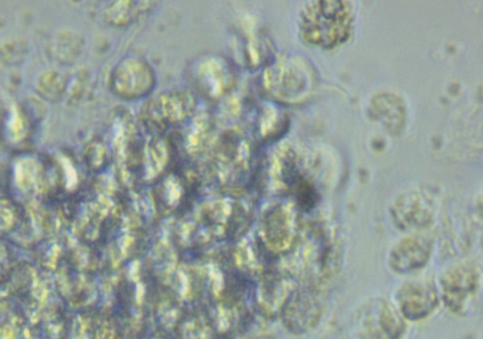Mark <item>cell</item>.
Instances as JSON below:
<instances>
[{"mask_svg":"<svg viewBox=\"0 0 483 339\" xmlns=\"http://www.w3.org/2000/svg\"><path fill=\"white\" fill-rule=\"evenodd\" d=\"M358 339H399L405 323L394 305L375 299L362 306L355 317Z\"/></svg>","mask_w":483,"mask_h":339,"instance_id":"6da1fadb","label":"cell"},{"mask_svg":"<svg viewBox=\"0 0 483 339\" xmlns=\"http://www.w3.org/2000/svg\"><path fill=\"white\" fill-rule=\"evenodd\" d=\"M189 75L192 85L209 99H219L235 85V69L231 63L216 54L202 55L192 62Z\"/></svg>","mask_w":483,"mask_h":339,"instance_id":"7a4b0ae2","label":"cell"},{"mask_svg":"<svg viewBox=\"0 0 483 339\" xmlns=\"http://www.w3.org/2000/svg\"><path fill=\"white\" fill-rule=\"evenodd\" d=\"M156 75L152 67L138 58H127L113 70L110 86L113 93L125 100H139L153 92Z\"/></svg>","mask_w":483,"mask_h":339,"instance_id":"3957f363","label":"cell"},{"mask_svg":"<svg viewBox=\"0 0 483 339\" xmlns=\"http://www.w3.org/2000/svg\"><path fill=\"white\" fill-rule=\"evenodd\" d=\"M325 305L323 295L313 287L294 291L284 309L286 327L296 334L310 331L319 322Z\"/></svg>","mask_w":483,"mask_h":339,"instance_id":"277c9868","label":"cell"},{"mask_svg":"<svg viewBox=\"0 0 483 339\" xmlns=\"http://www.w3.org/2000/svg\"><path fill=\"white\" fill-rule=\"evenodd\" d=\"M196 107L194 97L187 91L174 90L157 95L147 106V121L157 128L184 122Z\"/></svg>","mask_w":483,"mask_h":339,"instance_id":"5b68a950","label":"cell"},{"mask_svg":"<svg viewBox=\"0 0 483 339\" xmlns=\"http://www.w3.org/2000/svg\"><path fill=\"white\" fill-rule=\"evenodd\" d=\"M479 274L474 264L459 263L442 278L443 299L452 312L459 313L477 292Z\"/></svg>","mask_w":483,"mask_h":339,"instance_id":"8992f818","label":"cell"},{"mask_svg":"<svg viewBox=\"0 0 483 339\" xmlns=\"http://www.w3.org/2000/svg\"><path fill=\"white\" fill-rule=\"evenodd\" d=\"M398 300L402 315L412 320L429 317L439 302L434 286L424 282L403 286L398 292Z\"/></svg>","mask_w":483,"mask_h":339,"instance_id":"52a82bcc","label":"cell"},{"mask_svg":"<svg viewBox=\"0 0 483 339\" xmlns=\"http://www.w3.org/2000/svg\"><path fill=\"white\" fill-rule=\"evenodd\" d=\"M431 254V245L424 238H407L399 243L390 256L392 270L411 273L424 268Z\"/></svg>","mask_w":483,"mask_h":339,"instance_id":"ba28073f","label":"cell"},{"mask_svg":"<svg viewBox=\"0 0 483 339\" xmlns=\"http://www.w3.org/2000/svg\"><path fill=\"white\" fill-rule=\"evenodd\" d=\"M157 5L155 2H116L104 12V18L115 27H126L149 12Z\"/></svg>","mask_w":483,"mask_h":339,"instance_id":"9c48e42d","label":"cell"},{"mask_svg":"<svg viewBox=\"0 0 483 339\" xmlns=\"http://www.w3.org/2000/svg\"><path fill=\"white\" fill-rule=\"evenodd\" d=\"M20 214L17 206L9 200H0V232L9 233L17 228Z\"/></svg>","mask_w":483,"mask_h":339,"instance_id":"30bf717a","label":"cell"},{"mask_svg":"<svg viewBox=\"0 0 483 339\" xmlns=\"http://www.w3.org/2000/svg\"><path fill=\"white\" fill-rule=\"evenodd\" d=\"M258 339H270L269 337H262V338H258Z\"/></svg>","mask_w":483,"mask_h":339,"instance_id":"8fae6325","label":"cell"}]
</instances>
